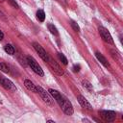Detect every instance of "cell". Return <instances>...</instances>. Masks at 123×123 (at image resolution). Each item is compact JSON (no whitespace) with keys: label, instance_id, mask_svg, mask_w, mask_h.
Returning <instances> with one entry per match:
<instances>
[{"label":"cell","instance_id":"obj_21","mask_svg":"<svg viewBox=\"0 0 123 123\" xmlns=\"http://www.w3.org/2000/svg\"><path fill=\"white\" fill-rule=\"evenodd\" d=\"M80 69H81L80 64H75V65L73 66V71H74V72H78V71H80Z\"/></svg>","mask_w":123,"mask_h":123},{"label":"cell","instance_id":"obj_2","mask_svg":"<svg viewBox=\"0 0 123 123\" xmlns=\"http://www.w3.org/2000/svg\"><path fill=\"white\" fill-rule=\"evenodd\" d=\"M37 93L40 95V97L42 98V100L47 104V105H53V97L50 95V93L46 90H44L41 86H37Z\"/></svg>","mask_w":123,"mask_h":123},{"label":"cell","instance_id":"obj_17","mask_svg":"<svg viewBox=\"0 0 123 123\" xmlns=\"http://www.w3.org/2000/svg\"><path fill=\"white\" fill-rule=\"evenodd\" d=\"M58 57H59V59H60V61L62 62V64H64V65L67 64V59L64 57V55H63L62 53H58Z\"/></svg>","mask_w":123,"mask_h":123},{"label":"cell","instance_id":"obj_4","mask_svg":"<svg viewBox=\"0 0 123 123\" xmlns=\"http://www.w3.org/2000/svg\"><path fill=\"white\" fill-rule=\"evenodd\" d=\"M33 47L34 49L38 53L39 57L44 61V62H48L49 60V55L47 54V52L42 48V46L40 44H38L37 42H33Z\"/></svg>","mask_w":123,"mask_h":123},{"label":"cell","instance_id":"obj_20","mask_svg":"<svg viewBox=\"0 0 123 123\" xmlns=\"http://www.w3.org/2000/svg\"><path fill=\"white\" fill-rule=\"evenodd\" d=\"M9 3H10L13 8H15V9H18V8H19V6H18V4L15 2V0H9Z\"/></svg>","mask_w":123,"mask_h":123},{"label":"cell","instance_id":"obj_22","mask_svg":"<svg viewBox=\"0 0 123 123\" xmlns=\"http://www.w3.org/2000/svg\"><path fill=\"white\" fill-rule=\"evenodd\" d=\"M4 38V34H3V32L0 30V40H2Z\"/></svg>","mask_w":123,"mask_h":123},{"label":"cell","instance_id":"obj_23","mask_svg":"<svg viewBox=\"0 0 123 123\" xmlns=\"http://www.w3.org/2000/svg\"><path fill=\"white\" fill-rule=\"evenodd\" d=\"M0 17H1V18H3V19H5V14L2 12V11H1V10H0Z\"/></svg>","mask_w":123,"mask_h":123},{"label":"cell","instance_id":"obj_18","mask_svg":"<svg viewBox=\"0 0 123 123\" xmlns=\"http://www.w3.org/2000/svg\"><path fill=\"white\" fill-rule=\"evenodd\" d=\"M70 25H71L72 29H73L75 32H77V33H79V32H80V27H79V25H78L75 21L71 20V21H70Z\"/></svg>","mask_w":123,"mask_h":123},{"label":"cell","instance_id":"obj_24","mask_svg":"<svg viewBox=\"0 0 123 123\" xmlns=\"http://www.w3.org/2000/svg\"><path fill=\"white\" fill-rule=\"evenodd\" d=\"M0 1H4V0H0Z\"/></svg>","mask_w":123,"mask_h":123},{"label":"cell","instance_id":"obj_10","mask_svg":"<svg viewBox=\"0 0 123 123\" xmlns=\"http://www.w3.org/2000/svg\"><path fill=\"white\" fill-rule=\"evenodd\" d=\"M77 99H78L79 104H80L83 108H85V109H86V110H89V111L92 110V106L90 105V103H89L84 96H82V95H78V96H77Z\"/></svg>","mask_w":123,"mask_h":123},{"label":"cell","instance_id":"obj_15","mask_svg":"<svg viewBox=\"0 0 123 123\" xmlns=\"http://www.w3.org/2000/svg\"><path fill=\"white\" fill-rule=\"evenodd\" d=\"M48 30H49V31H50V33H51V34H53L54 36H58V35H59L57 28H56L53 24H48Z\"/></svg>","mask_w":123,"mask_h":123},{"label":"cell","instance_id":"obj_8","mask_svg":"<svg viewBox=\"0 0 123 123\" xmlns=\"http://www.w3.org/2000/svg\"><path fill=\"white\" fill-rule=\"evenodd\" d=\"M48 92L50 93V95L56 100V102L60 105V107L62 105V103H63V100H64V97L59 92V91H57L56 89H53V88H49L48 89Z\"/></svg>","mask_w":123,"mask_h":123},{"label":"cell","instance_id":"obj_6","mask_svg":"<svg viewBox=\"0 0 123 123\" xmlns=\"http://www.w3.org/2000/svg\"><path fill=\"white\" fill-rule=\"evenodd\" d=\"M0 85H1L4 88H6V89H8V90H11V91H15V90H16V87H15L14 84H13L11 80L6 79V78H4V77L1 76V75H0Z\"/></svg>","mask_w":123,"mask_h":123},{"label":"cell","instance_id":"obj_16","mask_svg":"<svg viewBox=\"0 0 123 123\" xmlns=\"http://www.w3.org/2000/svg\"><path fill=\"white\" fill-rule=\"evenodd\" d=\"M0 71H2L4 73H9L10 72V68L5 62H0Z\"/></svg>","mask_w":123,"mask_h":123},{"label":"cell","instance_id":"obj_11","mask_svg":"<svg viewBox=\"0 0 123 123\" xmlns=\"http://www.w3.org/2000/svg\"><path fill=\"white\" fill-rule=\"evenodd\" d=\"M24 86H26V88H27V89L31 90L32 92L37 93V86H36V85H34V83H33V82H31L30 80L25 79V80H24Z\"/></svg>","mask_w":123,"mask_h":123},{"label":"cell","instance_id":"obj_19","mask_svg":"<svg viewBox=\"0 0 123 123\" xmlns=\"http://www.w3.org/2000/svg\"><path fill=\"white\" fill-rule=\"evenodd\" d=\"M82 84H83V86H84L85 87H86L88 90H92V85H91L87 80H84V81L82 82Z\"/></svg>","mask_w":123,"mask_h":123},{"label":"cell","instance_id":"obj_13","mask_svg":"<svg viewBox=\"0 0 123 123\" xmlns=\"http://www.w3.org/2000/svg\"><path fill=\"white\" fill-rule=\"evenodd\" d=\"M4 50H5V52H6V53H8L9 55H13V54H14V52H15V50H14L13 46H12V45H11V44H6V45L4 46Z\"/></svg>","mask_w":123,"mask_h":123},{"label":"cell","instance_id":"obj_3","mask_svg":"<svg viewBox=\"0 0 123 123\" xmlns=\"http://www.w3.org/2000/svg\"><path fill=\"white\" fill-rule=\"evenodd\" d=\"M98 30H99V34H100V36H101V37L103 38L104 41H106L107 43H110V44H113V39H112L110 32L105 27L100 26Z\"/></svg>","mask_w":123,"mask_h":123},{"label":"cell","instance_id":"obj_14","mask_svg":"<svg viewBox=\"0 0 123 123\" xmlns=\"http://www.w3.org/2000/svg\"><path fill=\"white\" fill-rule=\"evenodd\" d=\"M36 15H37V19L38 21H40V22H43L44 21V19H45V13H44V12L42 10H38L37 12V14Z\"/></svg>","mask_w":123,"mask_h":123},{"label":"cell","instance_id":"obj_9","mask_svg":"<svg viewBox=\"0 0 123 123\" xmlns=\"http://www.w3.org/2000/svg\"><path fill=\"white\" fill-rule=\"evenodd\" d=\"M49 64H50V66L52 67V69L58 74V75H60V76H62V75H63V70L62 69V67L57 63V62L55 61V60H53L52 58H50L49 57V60H48V62H47Z\"/></svg>","mask_w":123,"mask_h":123},{"label":"cell","instance_id":"obj_7","mask_svg":"<svg viewBox=\"0 0 123 123\" xmlns=\"http://www.w3.org/2000/svg\"><path fill=\"white\" fill-rule=\"evenodd\" d=\"M61 108L62 109L63 112H64L65 114H67V115H72V114H73V112H74L73 106H72L71 102H70L69 100H67L66 98H64L63 103H62V105L61 106Z\"/></svg>","mask_w":123,"mask_h":123},{"label":"cell","instance_id":"obj_12","mask_svg":"<svg viewBox=\"0 0 123 123\" xmlns=\"http://www.w3.org/2000/svg\"><path fill=\"white\" fill-rule=\"evenodd\" d=\"M95 56H96V58H97V60L105 66V67H110V63H109V62L107 61V59L101 54V53H99V52H96L95 53Z\"/></svg>","mask_w":123,"mask_h":123},{"label":"cell","instance_id":"obj_1","mask_svg":"<svg viewBox=\"0 0 123 123\" xmlns=\"http://www.w3.org/2000/svg\"><path fill=\"white\" fill-rule=\"evenodd\" d=\"M26 61H27L28 65L31 67V69H32L35 73H37V74L39 75V76H43V75H44V72H43L42 68L40 67V65L37 62V61H36L32 56H27V57H26Z\"/></svg>","mask_w":123,"mask_h":123},{"label":"cell","instance_id":"obj_5","mask_svg":"<svg viewBox=\"0 0 123 123\" xmlns=\"http://www.w3.org/2000/svg\"><path fill=\"white\" fill-rule=\"evenodd\" d=\"M99 114L101 115V117L108 121V122H112L115 120L116 117V113L113 111H99Z\"/></svg>","mask_w":123,"mask_h":123}]
</instances>
